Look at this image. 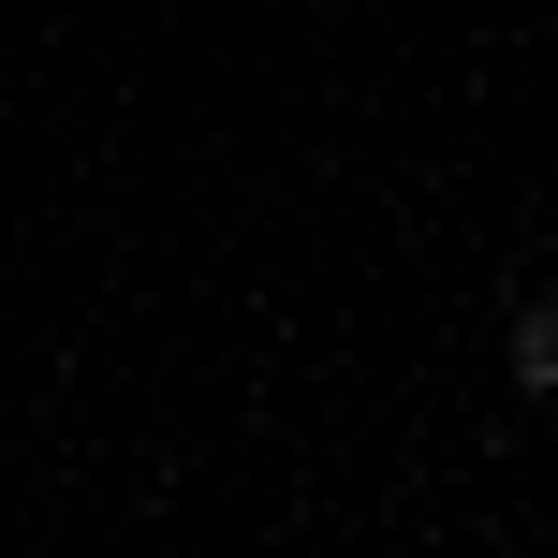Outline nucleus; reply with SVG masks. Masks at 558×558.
<instances>
[{
  "instance_id": "obj_1",
  "label": "nucleus",
  "mask_w": 558,
  "mask_h": 558,
  "mask_svg": "<svg viewBox=\"0 0 558 558\" xmlns=\"http://www.w3.org/2000/svg\"><path fill=\"white\" fill-rule=\"evenodd\" d=\"M514 383H530V397L558 383V324H544V308H514Z\"/></svg>"
}]
</instances>
